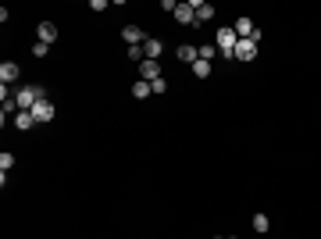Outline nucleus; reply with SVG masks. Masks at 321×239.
<instances>
[{"label": "nucleus", "instance_id": "nucleus-1", "mask_svg": "<svg viewBox=\"0 0 321 239\" xmlns=\"http://www.w3.org/2000/svg\"><path fill=\"white\" fill-rule=\"evenodd\" d=\"M15 100H18V107H22V111H32L39 100H47V90H43V86H25V90H18V93H15Z\"/></svg>", "mask_w": 321, "mask_h": 239}, {"label": "nucleus", "instance_id": "nucleus-2", "mask_svg": "<svg viewBox=\"0 0 321 239\" xmlns=\"http://www.w3.org/2000/svg\"><path fill=\"white\" fill-rule=\"evenodd\" d=\"M261 39H264L261 32H254L250 39H239V43H235V54H232V57H235V61H254V57H257V43H261Z\"/></svg>", "mask_w": 321, "mask_h": 239}, {"label": "nucleus", "instance_id": "nucleus-3", "mask_svg": "<svg viewBox=\"0 0 321 239\" xmlns=\"http://www.w3.org/2000/svg\"><path fill=\"white\" fill-rule=\"evenodd\" d=\"M235 43H239V36H235V29H218V50L225 54V57H232L235 54Z\"/></svg>", "mask_w": 321, "mask_h": 239}, {"label": "nucleus", "instance_id": "nucleus-4", "mask_svg": "<svg viewBox=\"0 0 321 239\" xmlns=\"http://www.w3.org/2000/svg\"><path fill=\"white\" fill-rule=\"evenodd\" d=\"M175 18H179V25H196V0L175 4Z\"/></svg>", "mask_w": 321, "mask_h": 239}, {"label": "nucleus", "instance_id": "nucleus-5", "mask_svg": "<svg viewBox=\"0 0 321 239\" xmlns=\"http://www.w3.org/2000/svg\"><path fill=\"white\" fill-rule=\"evenodd\" d=\"M122 39H125L129 47H143V43H146V32H143L139 25H125V29H122Z\"/></svg>", "mask_w": 321, "mask_h": 239}, {"label": "nucleus", "instance_id": "nucleus-6", "mask_svg": "<svg viewBox=\"0 0 321 239\" xmlns=\"http://www.w3.org/2000/svg\"><path fill=\"white\" fill-rule=\"evenodd\" d=\"M32 118H36L39 125H43V122H50V118H54V104H50V100H39V104L32 107Z\"/></svg>", "mask_w": 321, "mask_h": 239}, {"label": "nucleus", "instance_id": "nucleus-7", "mask_svg": "<svg viewBox=\"0 0 321 239\" xmlns=\"http://www.w3.org/2000/svg\"><path fill=\"white\" fill-rule=\"evenodd\" d=\"M143 54H146V61H157L160 54H165V43H160V39H150V36H146V43H143Z\"/></svg>", "mask_w": 321, "mask_h": 239}, {"label": "nucleus", "instance_id": "nucleus-8", "mask_svg": "<svg viewBox=\"0 0 321 239\" xmlns=\"http://www.w3.org/2000/svg\"><path fill=\"white\" fill-rule=\"evenodd\" d=\"M139 75L146 78V83H157V78H160V64L157 61H143L139 64Z\"/></svg>", "mask_w": 321, "mask_h": 239}, {"label": "nucleus", "instance_id": "nucleus-9", "mask_svg": "<svg viewBox=\"0 0 321 239\" xmlns=\"http://www.w3.org/2000/svg\"><path fill=\"white\" fill-rule=\"evenodd\" d=\"M254 32H257V25H254L250 18H235V36H239V39H250Z\"/></svg>", "mask_w": 321, "mask_h": 239}, {"label": "nucleus", "instance_id": "nucleus-10", "mask_svg": "<svg viewBox=\"0 0 321 239\" xmlns=\"http://www.w3.org/2000/svg\"><path fill=\"white\" fill-rule=\"evenodd\" d=\"M54 39H57V25L54 22H43V25H39V43H54Z\"/></svg>", "mask_w": 321, "mask_h": 239}, {"label": "nucleus", "instance_id": "nucleus-11", "mask_svg": "<svg viewBox=\"0 0 321 239\" xmlns=\"http://www.w3.org/2000/svg\"><path fill=\"white\" fill-rule=\"evenodd\" d=\"M0 78H4V86L15 83V78H18V64L15 61H4V64H0Z\"/></svg>", "mask_w": 321, "mask_h": 239}, {"label": "nucleus", "instance_id": "nucleus-12", "mask_svg": "<svg viewBox=\"0 0 321 239\" xmlns=\"http://www.w3.org/2000/svg\"><path fill=\"white\" fill-rule=\"evenodd\" d=\"M32 125H36L32 111H18V118H15V129H22V132H25V129H32Z\"/></svg>", "mask_w": 321, "mask_h": 239}, {"label": "nucleus", "instance_id": "nucleus-13", "mask_svg": "<svg viewBox=\"0 0 321 239\" xmlns=\"http://www.w3.org/2000/svg\"><path fill=\"white\" fill-rule=\"evenodd\" d=\"M150 93H153V90H150V83H146V78H139V83L132 86V97H136V100H146Z\"/></svg>", "mask_w": 321, "mask_h": 239}, {"label": "nucleus", "instance_id": "nucleus-14", "mask_svg": "<svg viewBox=\"0 0 321 239\" xmlns=\"http://www.w3.org/2000/svg\"><path fill=\"white\" fill-rule=\"evenodd\" d=\"M214 18V8L211 4H196V22H211Z\"/></svg>", "mask_w": 321, "mask_h": 239}, {"label": "nucleus", "instance_id": "nucleus-15", "mask_svg": "<svg viewBox=\"0 0 321 239\" xmlns=\"http://www.w3.org/2000/svg\"><path fill=\"white\" fill-rule=\"evenodd\" d=\"M193 75H196V78H207V75H211V61H196V64H193Z\"/></svg>", "mask_w": 321, "mask_h": 239}, {"label": "nucleus", "instance_id": "nucleus-16", "mask_svg": "<svg viewBox=\"0 0 321 239\" xmlns=\"http://www.w3.org/2000/svg\"><path fill=\"white\" fill-rule=\"evenodd\" d=\"M254 228H257V232H268V228H271V221H268L264 214H254Z\"/></svg>", "mask_w": 321, "mask_h": 239}, {"label": "nucleus", "instance_id": "nucleus-17", "mask_svg": "<svg viewBox=\"0 0 321 239\" xmlns=\"http://www.w3.org/2000/svg\"><path fill=\"white\" fill-rule=\"evenodd\" d=\"M218 54V47H211V43H204V47H200V61H211Z\"/></svg>", "mask_w": 321, "mask_h": 239}, {"label": "nucleus", "instance_id": "nucleus-18", "mask_svg": "<svg viewBox=\"0 0 321 239\" xmlns=\"http://www.w3.org/2000/svg\"><path fill=\"white\" fill-rule=\"evenodd\" d=\"M129 61H139V64H143V61H146V54H143V47H129Z\"/></svg>", "mask_w": 321, "mask_h": 239}, {"label": "nucleus", "instance_id": "nucleus-19", "mask_svg": "<svg viewBox=\"0 0 321 239\" xmlns=\"http://www.w3.org/2000/svg\"><path fill=\"white\" fill-rule=\"evenodd\" d=\"M11 165H15V153H0V168H4V175H8Z\"/></svg>", "mask_w": 321, "mask_h": 239}, {"label": "nucleus", "instance_id": "nucleus-20", "mask_svg": "<svg viewBox=\"0 0 321 239\" xmlns=\"http://www.w3.org/2000/svg\"><path fill=\"white\" fill-rule=\"evenodd\" d=\"M47 50H50L47 43H32V57H47Z\"/></svg>", "mask_w": 321, "mask_h": 239}, {"label": "nucleus", "instance_id": "nucleus-21", "mask_svg": "<svg viewBox=\"0 0 321 239\" xmlns=\"http://www.w3.org/2000/svg\"><path fill=\"white\" fill-rule=\"evenodd\" d=\"M150 90H153V93H165V90H168V83H165V75H160L157 83H150Z\"/></svg>", "mask_w": 321, "mask_h": 239}]
</instances>
